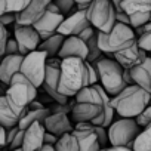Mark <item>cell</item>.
I'll list each match as a JSON object with an SVG mask.
<instances>
[{
	"label": "cell",
	"instance_id": "10",
	"mask_svg": "<svg viewBox=\"0 0 151 151\" xmlns=\"http://www.w3.org/2000/svg\"><path fill=\"white\" fill-rule=\"evenodd\" d=\"M122 9L129 15L133 28L144 27L151 21V0H123Z\"/></svg>",
	"mask_w": 151,
	"mask_h": 151
},
{
	"label": "cell",
	"instance_id": "8",
	"mask_svg": "<svg viewBox=\"0 0 151 151\" xmlns=\"http://www.w3.org/2000/svg\"><path fill=\"white\" fill-rule=\"evenodd\" d=\"M47 58H49V55L40 49L31 50L30 53H27L24 56V61L21 65V73H24L37 88H40L45 82Z\"/></svg>",
	"mask_w": 151,
	"mask_h": 151
},
{
	"label": "cell",
	"instance_id": "30",
	"mask_svg": "<svg viewBox=\"0 0 151 151\" xmlns=\"http://www.w3.org/2000/svg\"><path fill=\"white\" fill-rule=\"evenodd\" d=\"M53 3L59 8V11L64 15H71L74 12V8H77L76 0H53Z\"/></svg>",
	"mask_w": 151,
	"mask_h": 151
},
{
	"label": "cell",
	"instance_id": "34",
	"mask_svg": "<svg viewBox=\"0 0 151 151\" xmlns=\"http://www.w3.org/2000/svg\"><path fill=\"white\" fill-rule=\"evenodd\" d=\"M136 122L142 126V127H147L148 124H151V104H148L145 107V110L136 117Z\"/></svg>",
	"mask_w": 151,
	"mask_h": 151
},
{
	"label": "cell",
	"instance_id": "31",
	"mask_svg": "<svg viewBox=\"0 0 151 151\" xmlns=\"http://www.w3.org/2000/svg\"><path fill=\"white\" fill-rule=\"evenodd\" d=\"M138 45L151 55V30H147L138 36Z\"/></svg>",
	"mask_w": 151,
	"mask_h": 151
},
{
	"label": "cell",
	"instance_id": "27",
	"mask_svg": "<svg viewBox=\"0 0 151 151\" xmlns=\"http://www.w3.org/2000/svg\"><path fill=\"white\" fill-rule=\"evenodd\" d=\"M135 151H151V124L144 127L133 144Z\"/></svg>",
	"mask_w": 151,
	"mask_h": 151
},
{
	"label": "cell",
	"instance_id": "35",
	"mask_svg": "<svg viewBox=\"0 0 151 151\" xmlns=\"http://www.w3.org/2000/svg\"><path fill=\"white\" fill-rule=\"evenodd\" d=\"M24 136H25V129H19L17 136L14 138V141L8 145L11 150H21L22 148V144H24Z\"/></svg>",
	"mask_w": 151,
	"mask_h": 151
},
{
	"label": "cell",
	"instance_id": "7",
	"mask_svg": "<svg viewBox=\"0 0 151 151\" xmlns=\"http://www.w3.org/2000/svg\"><path fill=\"white\" fill-rule=\"evenodd\" d=\"M86 11L89 21L98 31L110 33L117 22V9L113 0H93Z\"/></svg>",
	"mask_w": 151,
	"mask_h": 151
},
{
	"label": "cell",
	"instance_id": "3",
	"mask_svg": "<svg viewBox=\"0 0 151 151\" xmlns=\"http://www.w3.org/2000/svg\"><path fill=\"white\" fill-rule=\"evenodd\" d=\"M8 86L9 88L5 95L9 104L24 117L30 110V104L37 98V86L21 71L12 76Z\"/></svg>",
	"mask_w": 151,
	"mask_h": 151
},
{
	"label": "cell",
	"instance_id": "33",
	"mask_svg": "<svg viewBox=\"0 0 151 151\" xmlns=\"http://www.w3.org/2000/svg\"><path fill=\"white\" fill-rule=\"evenodd\" d=\"M95 132L98 135V139H99V144L102 148H107V142H110V136H108V129L105 126H101V124H95Z\"/></svg>",
	"mask_w": 151,
	"mask_h": 151
},
{
	"label": "cell",
	"instance_id": "9",
	"mask_svg": "<svg viewBox=\"0 0 151 151\" xmlns=\"http://www.w3.org/2000/svg\"><path fill=\"white\" fill-rule=\"evenodd\" d=\"M61 62L62 58L49 56L46 64V76L42 85L46 95L53 98L56 102H68V96L59 92V79H61Z\"/></svg>",
	"mask_w": 151,
	"mask_h": 151
},
{
	"label": "cell",
	"instance_id": "28",
	"mask_svg": "<svg viewBox=\"0 0 151 151\" xmlns=\"http://www.w3.org/2000/svg\"><path fill=\"white\" fill-rule=\"evenodd\" d=\"M31 0H0V14L5 12H14L18 14L24 11Z\"/></svg>",
	"mask_w": 151,
	"mask_h": 151
},
{
	"label": "cell",
	"instance_id": "15",
	"mask_svg": "<svg viewBox=\"0 0 151 151\" xmlns=\"http://www.w3.org/2000/svg\"><path fill=\"white\" fill-rule=\"evenodd\" d=\"M52 0H31L28 6L17 14V22L22 25H34L47 11Z\"/></svg>",
	"mask_w": 151,
	"mask_h": 151
},
{
	"label": "cell",
	"instance_id": "13",
	"mask_svg": "<svg viewBox=\"0 0 151 151\" xmlns=\"http://www.w3.org/2000/svg\"><path fill=\"white\" fill-rule=\"evenodd\" d=\"M74 135L80 144V151H96L101 150L98 135L95 132V124L92 122H79L74 126Z\"/></svg>",
	"mask_w": 151,
	"mask_h": 151
},
{
	"label": "cell",
	"instance_id": "29",
	"mask_svg": "<svg viewBox=\"0 0 151 151\" xmlns=\"http://www.w3.org/2000/svg\"><path fill=\"white\" fill-rule=\"evenodd\" d=\"M88 46H89V56H88V61L95 62L96 59H99V58L104 55V52L101 50V47H99V45H98V33L89 39Z\"/></svg>",
	"mask_w": 151,
	"mask_h": 151
},
{
	"label": "cell",
	"instance_id": "43",
	"mask_svg": "<svg viewBox=\"0 0 151 151\" xmlns=\"http://www.w3.org/2000/svg\"><path fill=\"white\" fill-rule=\"evenodd\" d=\"M39 108H45V105H43V102L34 99V101L30 104V110H39Z\"/></svg>",
	"mask_w": 151,
	"mask_h": 151
},
{
	"label": "cell",
	"instance_id": "32",
	"mask_svg": "<svg viewBox=\"0 0 151 151\" xmlns=\"http://www.w3.org/2000/svg\"><path fill=\"white\" fill-rule=\"evenodd\" d=\"M74 104L73 102H56V101H53V105L50 107V113H67V114H70L73 111Z\"/></svg>",
	"mask_w": 151,
	"mask_h": 151
},
{
	"label": "cell",
	"instance_id": "11",
	"mask_svg": "<svg viewBox=\"0 0 151 151\" xmlns=\"http://www.w3.org/2000/svg\"><path fill=\"white\" fill-rule=\"evenodd\" d=\"M64 19H65L64 14L59 11V8L53 3V0H52V3L49 5L47 11H46L45 15L34 24V27H36V30L39 31L42 40H45V39L53 36L55 33H58V30H59V27H61V24H62Z\"/></svg>",
	"mask_w": 151,
	"mask_h": 151
},
{
	"label": "cell",
	"instance_id": "42",
	"mask_svg": "<svg viewBox=\"0 0 151 151\" xmlns=\"http://www.w3.org/2000/svg\"><path fill=\"white\" fill-rule=\"evenodd\" d=\"M92 2H93V0H76V3H77V9H88Z\"/></svg>",
	"mask_w": 151,
	"mask_h": 151
},
{
	"label": "cell",
	"instance_id": "17",
	"mask_svg": "<svg viewBox=\"0 0 151 151\" xmlns=\"http://www.w3.org/2000/svg\"><path fill=\"white\" fill-rule=\"evenodd\" d=\"M147 56H148V52L138 45V39H136L130 46H127L126 49H123V50L114 53V58H116L124 68H133L135 65L144 62Z\"/></svg>",
	"mask_w": 151,
	"mask_h": 151
},
{
	"label": "cell",
	"instance_id": "12",
	"mask_svg": "<svg viewBox=\"0 0 151 151\" xmlns=\"http://www.w3.org/2000/svg\"><path fill=\"white\" fill-rule=\"evenodd\" d=\"M14 37L17 39L22 55H27L31 50L39 49V45L42 43V37L34 25H22V24L15 22Z\"/></svg>",
	"mask_w": 151,
	"mask_h": 151
},
{
	"label": "cell",
	"instance_id": "14",
	"mask_svg": "<svg viewBox=\"0 0 151 151\" xmlns=\"http://www.w3.org/2000/svg\"><path fill=\"white\" fill-rule=\"evenodd\" d=\"M89 25H92V22L89 21L88 11L86 9H77L76 12H73L71 15H68L62 21L58 31L64 36H79Z\"/></svg>",
	"mask_w": 151,
	"mask_h": 151
},
{
	"label": "cell",
	"instance_id": "21",
	"mask_svg": "<svg viewBox=\"0 0 151 151\" xmlns=\"http://www.w3.org/2000/svg\"><path fill=\"white\" fill-rule=\"evenodd\" d=\"M22 53H11V55H5L2 65H0V80L5 85H9L12 76L17 74L18 71H21V65L24 61Z\"/></svg>",
	"mask_w": 151,
	"mask_h": 151
},
{
	"label": "cell",
	"instance_id": "44",
	"mask_svg": "<svg viewBox=\"0 0 151 151\" xmlns=\"http://www.w3.org/2000/svg\"><path fill=\"white\" fill-rule=\"evenodd\" d=\"M40 150H42V151H56V147H55L53 144H47V142H45V144L42 145Z\"/></svg>",
	"mask_w": 151,
	"mask_h": 151
},
{
	"label": "cell",
	"instance_id": "36",
	"mask_svg": "<svg viewBox=\"0 0 151 151\" xmlns=\"http://www.w3.org/2000/svg\"><path fill=\"white\" fill-rule=\"evenodd\" d=\"M9 39H11L9 31H8L6 25L2 24V27H0V53H2V55H3V52H5V49H6V45H8Z\"/></svg>",
	"mask_w": 151,
	"mask_h": 151
},
{
	"label": "cell",
	"instance_id": "24",
	"mask_svg": "<svg viewBox=\"0 0 151 151\" xmlns=\"http://www.w3.org/2000/svg\"><path fill=\"white\" fill-rule=\"evenodd\" d=\"M64 40H65V36L58 31L53 36L42 40V43L39 45V49L45 50L49 56H58V53H59V50H61V47L64 45Z\"/></svg>",
	"mask_w": 151,
	"mask_h": 151
},
{
	"label": "cell",
	"instance_id": "39",
	"mask_svg": "<svg viewBox=\"0 0 151 151\" xmlns=\"http://www.w3.org/2000/svg\"><path fill=\"white\" fill-rule=\"evenodd\" d=\"M0 147H8V127H0Z\"/></svg>",
	"mask_w": 151,
	"mask_h": 151
},
{
	"label": "cell",
	"instance_id": "16",
	"mask_svg": "<svg viewBox=\"0 0 151 151\" xmlns=\"http://www.w3.org/2000/svg\"><path fill=\"white\" fill-rule=\"evenodd\" d=\"M104 111V105L92 101H76L73 111H71V120L74 123L79 122H92L95 117H98Z\"/></svg>",
	"mask_w": 151,
	"mask_h": 151
},
{
	"label": "cell",
	"instance_id": "22",
	"mask_svg": "<svg viewBox=\"0 0 151 151\" xmlns=\"http://www.w3.org/2000/svg\"><path fill=\"white\" fill-rule=\"evenodd\" d=\"M130 73L133 82L151 93V55L147 56L144 62L130 68Z\"/></svg>",
	"mask_w": 151,
	"mask_h": 151
},
{
	"label": "cell",
	"instance_id": "37",
	"mask_svg": "<svg viewBox=\"0 0 151 151\" xmlns=\"http://www.w3.org/2000/svg\"><path fill=\"white\" fill-rule=\"evenodd\" d=\"M11 53H21V50H19V45H18V42H17V39L14 37H11L9 39V42H8V45H6V49H5V52H3V55L2 56H5V55H11Z\"/></svg>",
	"mask_w": 151,
	"mask_h": 151
},
{
	"label": "cell",
	"instance_id": "23",
	"mask_svg": "<svg viewBox=\"0 0 151 151\" xmlns=\"http://www.w3.org/2000/svg\"><path fill=\"white\" fill-rule=\"evenodd\" d=\"M22 114H19L8 101L6 95L0 98V124L5 127H14L19 124Z\"/></svg>",
	"mask_w": 151,
	"mask_h": 151
},
{
	"label": "cell",
	"instance_id": "18",
	"mask_svg": "<svg viewBox=\"0 0 151 151\" xmlns=\"http://www.w3.org/2000/svg\"><path fill=\"white\" fill-rule=\"evenodd\" d=\"M59 58H70V56H77L88 59L89 56V46L88 42H85L79 36H65L64 45L58 53Z\"/></svg>",
	"mask_w": 151,
	"mask_h": 151
},
{
	"label": "cell",
	"instance_id": "41",
	"mask_svg": "<svg viewBox=\"0 0 151 151\" xmlns=\"http://www.w3.org/2000/svg\"><path fill=\"white\" fill-rule=\"evenodd\" d=\"M123 77H124V82L127 85H133V77H132V73H130V68H124V73H123Z\"/></svg>",
	"mask_w": 151,
	"mask_h": 151
},
{
	"label": "cell",
	"instance_id": "20",
	"mask_svg": "<svg viewBox=\"0 0 151 151\" xmlns=\"http://www.w3.org/2000/svg\"><path fill=\"white\" fill-rule=\"evenodd\" d=\"M45 127L47 132H52L58 136L74 130V126L67 113H50L45 120Z\"/></svg>",
	"mask_w": 151,
	"mask_h": 151
},
{
	"label": "cell",
	"instance_id": "4",
	"mask_svg": "<svg viewBox=\"0 0 151 151\" xmlns=\"http://www.w3.org/2000/svg\"><path fill=\"white\" fill-rule=\"evenodd\" d=\"M93 64L99 74V83L104 86V89L111 96L117 95L127 86V83L124 82V77H123L124 67L114 58V55L104 53Z\"/></svg>",
	"mask_w": 151,
	"mask_h": 151
},
{
	"label": "cell",
	"instance_id": "26",
	"mask_svg": "<svg viewBox=\"0 0 151 151\" xmlns=\"http://www.w3.org/2000/svg\"><path fill=\"white\" fill-rule=\"evenodd\" d=\"M56 151H80V144L74 132H67L59 136L58 142L55 144Z\"/></svg>",
	"mask_w": 151,
	"mask_h": 151
},
{
	"label": "cell",
	"instance_id": "5",
	"mask_svg": "<svg viewBox=\"0 0 151 151\" xmlns=\"http://www.w3.org/2000/svg\"><path fill=\"white\" fill-rule=\"evenodd\" d=\"M135 36H136V31L132 25L117 21L110 33L98 31V45L104 53L114 55L116 52H120L126 49L127 46H130L136 40Z\"/></svg>",
	"mask_w": 151,
	"mask_h": 151
},
{
	"label": "cell",
	"instance_id": "40",
	"mask_svg": "<svg viewBox=\"0 0 151 151\" xmlns=\"http://www.w3.org/2000/svg\"><path fill=\"white\" fill-rule=\"evenodd\" d=\"M58 139H59L58 135H55V133L46 130V133H45V142H47V144H53V145H55V144L58 142Z\"/></svg>",
	"mask_w": 151,
	"mask_h": 151
},
{
	"label": "cell",
	"instance_id": "2",
	"mask_svg": "<svg viewBox=\"0 0 151 151\" xmlns=\"http://www.w3.org/2000/svg\"><path fill=\"white\" fill-rule=\"evenodd\" d=\"M111 104L120 117L136 119L148 104H151V93L139 85H127L122 92L111 96Z\"/></svg>",
	"mask_w": 151,
	"mask_h": 151
},
{
	"label": "cell",
	"instance_id": "38",
	"mask_svg": "<svg viewBox=\"0 0 151 151\" xmlns=\"http://www.w3.org/2000/svg\"><path fill=\"white\" fill-rule=\"evenodd\" d=\"M17 22V14L14 12H5V14H0V24L3 25H11Z\"/></svg>",
	"mask_w": 151,
	"mask_h": 151
},
{
	"label": "cell",
	"instance_id": "25",
	"mask_svg": "<svg viewBox=\"0 0 151 151\" xmlns=\"http://www.w3.org/2000/svg\"><path fill=\"white\" fill-rule=\"evenodd\" d=\"M50 114V108H39V110H28L27 111V114L19 120V127L21 129H27L30 124H33L34 122H42V123H45V120H46V117Z\"/></svg>",
	"mask_w": 151,
	"mask_h": 151
},
{
	"label": "cell",
	"instance_id": "19",
	"mask_svg": "<svg viewBox=\"0 0 151 151\" xmlns=\"http://www.w3.org/2000/svg\"><path fill=\"white\" fill-rule=\"evenodd\" d=\"M45 133L46 127L45 123L42 122H34L25 129V136H24V144H22V151H34L40 150L42 145L45 144Z\"/></svg>",
	"mask_w": 151,
	"mask_h": 151
},
{
	"label": "cell",
	"instance_id": "1",
	"mask_svg": "<svg viewBox=\"0 0 151 151\" xmlns=\"http://www.w3.org/2000/svg\"><path fill=\"white\" fill-rule=\"evenodd\" d=\"M89 85L91 83H89V71H88L86 59L77 58V56L62 58L59 92L71 98V96H76L83 88Z\"/></svg>",
	"mask_w": 151,
	"mask_h": 151
},
{
	"label": "cell",
	"instance_id": "45",
	"mask_svg": "<svg viewBox=\"0 0 151 151\" xmlns=\"http://www.w3.org/2000/svg\"><path fill=\"white\" fill-rule=\"evenodd\" d=\"M122 2H123V0H113V3H114L117 12H119V11H123V9H122Z\"/></svg>",
	"mask_w": 151,
	"mask_h": 151
},
{
	"label": "cell",
	"instance_id": "6",
	"mask_svg": "<svg viewBox=\"0 0 151 151\" xmlns=\"http://www.w3.org/2000/svg\"><path fill=\"white\" fill-rule=\"evenodd\" d=\"M144 127L133 117H120L108 126V136L111 145H123L133 150L135 139Z\"/></svg>",
	"mask_w": 151,
	"mask_h": 151
}]
</instances>
